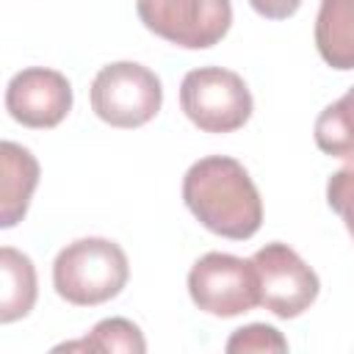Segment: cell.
Listing matches in <instances>:
<instances>
[{"label":"cell","mask_w":354,"mask_h":354,"mask_svg":"<svg viewBox=\"0 0 354 354\" xmlns=\"http://www.w3.org/2000/svg\"><path fill=\"white\" fill-rule=\"evenodd\" d=\"M188 293L191 301L218 318H235L260 304V279L252 260L207 252L188 271Z\"/></svg>","instance_id":"cell-5"},{"label":"cell","mask_w":354,"mask_h":354,"mask_svg":"<svg viewBox=\"0 0 354 354\" xmlns=\"http://www.w3.org/2000/svg\"><path fill=\"white\" fill-rule=\"evenodd\" d=\"M6 108L14 122L47 130L66 119L72 111V86L66 75L47 66H28L8 80Z\"/></svg>","instance_id":"cell-8"},{"label":"cell","mask_w":354,"mask_h":354,"mask_svg":"<svg viewBox=\"0 0 354 354\" xmlns=\"http://www.w3.org/2000/svg\"><path fill=\"white\" fill-rule=\"evenodd\" d=\"M0 277H3V288H0V321L11 324L17 318H25L33 304H36V268L33 260L22 252H17L14 246H3L0 249Z\"/></svg>","instance_id":"cell-11"},{"label":"cell","mask_w":354,"mask_h":354,"mask_svg":"<svg viewBox=\"0 0 354 354\" xmlns=\"http://www.w3.org/2000/svg\"><path fill=\"white\" fill-rule=\"evenodd\" d=\"M227 351H288V340L268 324H249L232 332Z\"/></svg>","instance_id":"cell-15"},{"label":"cell","mask_w":354,"mask_h":354,"mask_svg":"<svg viewBox=\"0 0 354 354\" xmlns=\"http://www.w3.org/2000/svg\"><path fill=\"white\" fill-rule=\"evenodd\" d=\"M0 227L8 230L28 213L30 196L39 185V160L22 144H0Z\"/></svg>","instance_id":"cell-9"},{"label":"cell","mask_w":354,"mask_h":354,"mask_svg":"<svg viewBox=\"0 0 354 354\" xmlns=\"http://www.w3.org/2000/svg\"><path fill=\"white\" fill-rule=\"evenodd\" d=\"M61 348H66V351L83 348V351H130V354H144L147 343H144L141 329L133 321H127V318H105L83 340L64 343V346H58V351Z\"/></svg>","instance_id":"cell-13"},{"label":"cell","mask_w":354,"mask_h":354,"mask_svg":"<svg viewBox=\"0 0 354 354\" xmlns=\"http://www.w3.org/2000/svg\"><path fill=\"white\" fill-rule=\"evenodd\" d=\"M315 144L332 158L354 160V86L315 119Z\"/></svg>","instance_id":"cell-12"},{"label":"cell","mask_w":354,"mask_h":354,"mask_svg":"<svg viewBox=\"0 0 354 354\" xmlns=\"http://www.w3.org/2000/svg\"><path fill=\"white\" fill-rule=\"evenodd\" d=\"M326 202L343 218L348 235L354 238V163L337 169L326 183Z\"/></svg>","instance_id":"cell-14"},{"label":"cell","mask_w":354,"mask_h":354,"mask_svg":"<svg viewBox=\"0 0 354 354\" xmlns=\"http://www.w3.org/2000/svg\"><path fill=\"white\" fill-rule=\"evenodd\" d=\"M130 277L127 254L108 238H80L66 243L53 263L55 293L77 307H94L122 293Z\"/></svg>","instance_id":"cell-2"},{"label":"cell","mask_w":354,"mask_h":354,"mask_svg":"<svg viewBox=\"0 0 354 354\" xmlns=\"http://www.w3.org/2000/svg\"><path fill=\"white\" fill-rule=\"evenodd\" d=\"M91 111L111 127H141L163 105V88L152 69L136 61L102 66L91 80Z\"/></svg>","instance_id":"cell-3"},{"label":"cell","mask_w":354,"mask_h":354,"mask_svg":"<svg viewBox=\"0 0 354 354\" xmlns=\"http://www.w3.org/2000/svg\"><path fill=\"white\" fill-rule=\"evenodd\" d=\"M252 263L260 279V304L277 318H296L318 299V274L288 243H266L252 254Z\"/></svg>","instance_id":"cell-7"},{"label":"cell","mask_w":354,"mask_h":354,"mask_svg":"<svg viewBox=\"0 0 354 354\" xmlns=\"http://www.w3.org/2000/svg\"><path fill=\"white\" fill-rule=\"evenodd\" d=\"M180 108L205 133H232L249 122L254 102L238 72L199 66L180 83Z\"/></svg>","instance_id":"cell-4"},{"label":"cell","mask_w":354,"mask_h":354,"mask_svg":"<svg viewBox=\"0 0 354 354\" xmlns=\"http://www.w3.org/2000/svg\"><path fill=\"white\" fill-rule=\"evenodd\" d=\"M136 11L147 30L185 50L218 44L232 25L230 0H136Z\"/></svg>","instance_id":"cell-6"},{"label":"cell","mask_w":354,"mask_h":354,"mask_svg":"<svg viewBox=\"0 0 354 354\" xmlns=\"http://www.w3.org/2000/svg\"><path fill=\"white\" fill-rule=\"evenodd\" d=\"M183 202L205 230L221 238L246 241L263 224L257 185L249 171L227 155H207L185 171Z\"/></svg>","instance_id":"cell-1"},{"label":"cell","mask_w":354,"mask_h":354,"mask_svg":"<svg viewBox=\"0 0 354 354\" xmlns=\"http://www.w3.org/2000/svg\"><path fill=\"white\" fill-rule=\"evenodd\" d=\"M315 47L332 69H354V0H321Z\"/></svg>","instance_id":"cell-10"},{"label":"cell","mask_w":354,"mask_h":354,"mask_svg":"<svg viewBox=\"0 0 354 354\" xmlns=\"http://www.w3.org/2000/svg\"><path fill=\"white\" fill-rule=\"evenodd\" d=\"M249 6L266 19H288L299 11L301 0H249Z\"/></svg>","instance_id":"cell-16"}]
</instances>
